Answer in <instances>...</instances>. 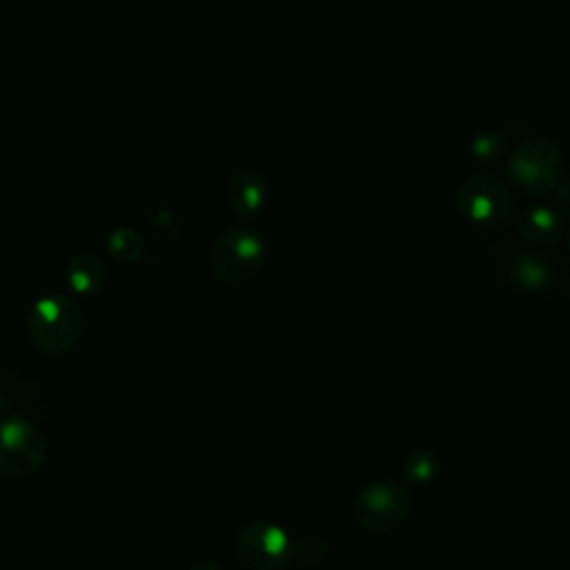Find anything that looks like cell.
<instances>
[{
    "instance_id": "5bb4252c",
    "label": "cell",
    "mask_w": 570,
    "mask_h": 570,
    "mask_svg": "<svg viewBox=\"0 0 570 570\" xmlns=\"http://www.w3.org/2000/svg\"><path fill=\"white\" fill-rule=\"evenodd\" d=\"M470 151L479 163H499L508 151V142L501 134L485 131L472 140Z\"/></svg>"
},
{
    "instance_id": "8fae6325",
    "label": "cell",
    "mask_w": 570,
    "mask_h": 570,
    "mask_svg": "<svg viewBox=\"0 0 570 570\" xmlns=\"http://www.w3.org/2000/svg\"><path fill=\"white\" fill-rule=\"evenodd\" d=\"M107 278V267L96 254H78L67 263L65 283L78 296L96 294Z\"/></svg>"
},
{
    "instance_id": "ba28073f",
    "label": "cell",
    "mask_w": 570,
    "mask_h": 570,
    "mask_svg": "<svg viewBox=\"0 0 570 570\" xmlns=\"http://www.w3.org/2000/svg\"><path fill=\"white\" fill-rule=\"evenodd\" d=\"M227 198L236 216L254 218L267 200V180L258 169H240L229 178Z\"/></svg>"
},
{
    "instance_id": "9a60e30c",
    "label": "cell",
    "mask_w": 570,
    "mask_h": 570,
    "mask_svg": "<svg viewBox=\"0 0 570 570\" xmlns=\"http://www.w3.org/2000/svg\"><path fill=\"white\" fill-rule=\"evenodd\" d=\"M330 548L323 539L316 537H305L294 541V561L303 563V566H318L327 559Z\"/></svg>"
},
{
    "instance_id": "7a4b0ae2",
    "label": "cell",
    "mask_w": 570,
    "mask_h": 570,
    "mask_svg": "<svg viewBox=\"0 0 570 570\" xmlns=\"http://www.w3.org/2000/svg\"><path fill=\"white\" fill-rule=\"evenodd\" d=\"M563 174V151L546 136L523 140L508 158V176L514 187L530 196L554 191Z\"/></svg>"
},
{
    "instance_id": "7c38bea8",
    "label": "cell",
    "mask_w": 570,
    "mask_h": 570,
    "mask_svg": "<svg viewBox=\"0 0 570 570\" xmlns=\"http://www.w3.org/2000/svg\"><path fill=\"white\" fill-rule=\"evenodd\" d=\"M401 470H403V479L407 485L412 488H423L428 485L436 472H439V459L432 450L428 448H416L412 452H407L401 461Z\"/></svg>"
},
{
    "instance_id": "4fadbf2b",
    "label": "cell",
    "mask_w": 570,
    "mask_h": 570,
    "mask_svg": "<svg viewBox=\"0 0 570 570\" xmlns=\"http://www.w3.org/2000/svg\"><path fill=\"white\" fill-rule=\"evenodd\" d=\"M109 256L118 263H136L145 254V245L140 236L131 227H116L109 232L105 243Z\"/></svg>"
},
{
    "instance_id": "9c48e42d",
    "label": "cell",
    "mask_w": 570,
    "mask_h": 570,
    "mask_svg": "<svg viewBox=\"0 0 570 570\" xmlns=\"http://www.w3.org/2000/svg\"><path fill=\"white\" fill-rule=\"evenodd\" d=\"M554 267L543 254H517L505 265V278L512 287L523 292H541L552 283Z\"/></svg>"
},
{
    "instance_id": "e0dca14e",
    "label": "cell",
    "mask_w": 570,
    "mask_h": 570,
    "mask_svg": "<svg viewBox=\"0 0 570 570\" xmlns=\"http://www.w3.org/2000/svg\"><path fill=\"white\" fill-rule=\"evenodd\" d=\"M568 243H570V229H568Z\"/></svg>"
},
{
    "instance_id": "8992f818",
    "label": "cell",
    "mask_w": 570,
    "mask_h": 570,
    "mask_svg": "<svg viewBox=\"0 0 570 570\" xmlns=\"http://www.w3.org/2000/svg\"><path fill=\"white\" fill-rule=\"evenodd\" d=\"M47 461V439L29 419H0V472L7 476H31Z\"/></svg>"
},
{
    "instance_id": "6da1fadb",
    "label": "cell",
    "mask_w": 570,
    "mask_h": 570,
    "mask_svg": "<svg viewBox=\"0 0 570 570\" xmlns=\"http://www.w3.org/2000/svg\"><path fill=\"white\" fill-rule=\"evenodd\" d=\"M82 309L69 294H47L38 298L27 318L31 343L51 356L73 350L82 336Z\"/></svg>"
},
{
    "instance_id": "3957f363",
    "label": "cell",
    "mask_w": 570,
    "mask_h": 570,
    "mask_svg": "<svg viewBox=\"0 0 570 570\" xmlns=\"http://www.w3.org/2000/svg\"><path fill=\"white\" fill-rule=\"evenodd\" d=\"M265 261L263 236L247 225L227 227L209 252V269L223 283H240L252 278Z\"/></svg>"
},
{
    "instance_id": "30bf717a",
    "label": "cell",
    "mask_w": 570,
    "mask_h": 570,
    "mask_svg": "<svg viewBox=\"0 0 570 570\" xmlns=\"http://www.w3.org/2000/svg\"><path fill=\"white\" fill-rule=\"evenodd\" d=\"M519 234L534 247H550L563 234L561 216L543 205H532L519 212L517 216Z\"/></svg>"
},
{
    "instance_id": "5b68a950",
    "label": "cell",
    "mask_w": 570,
    "mask_h": 570,
    "mask_svg": "<svg viewBox=\"0 0 570 570\" xmlns=\"http://www.w3.org/2000/svg\"><path fill=\"white\" fill-rule=\"evenodd\" d=\"M454 203L465 220L483 227L505 225L512 214V194L508 183L485 171L463 178L456 187Z\"/></svg>"
},
{
    "instance_id": "277c9868",
    "label": "cell",
    "mask_w": 570,
    "mask_h": 570,
    "mask_svg": "<svg viewBox=\"0 0 570 570\" xmlns=\"http://www.w3.org/2000/svg\"><path fill=\"white\" fill-rule=\"evenodd\" d=\"M352 512L361 528L376 534H387L399 530L410 517L412 494L399 481H372L354 497Z\"/></svg>"
},
{
    "instance_id": "52a82bcc",
    "label": "cell",
    "mask_w": 570,
    "mask_h": 570,
    "mask_svg": "<svg viewBox=\"0 0 570 570\" xmlns=\"http://www.w3.org/2000/svg\"><path fill=\"white\" fill-rule=\"evenodd\" d=\"M236 554L252 570H283L294 561V539L278 523L252 521L236 534Z\"/></svg>"
},
{
    "instance_id": "2e32d148",
    "label": "cell",
    "mask_w": 570,
    "mask_h": 570,
    "mask_svg": "<svg viewBox=\"0 0 570 570\" xmlns=\"http://www.w3.org/2000/svg\"><path fill=\"white\" fill-rule=\"evenodd\" d=\"M187 570H220V568H218V563H214L209 559H196L194 563H189Z\"/></svg>"
}]
</instances>
